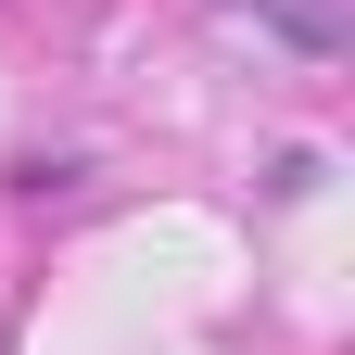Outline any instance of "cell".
Listing matches in <instances>:
<instances>
[{
	"instance_id": "6da1fadb",
	"label": "cell",
	"mask_w": 355,
	"mask_h": 355,
	"mask_svg": "<svg viewBox=\"0 0 355 355\" xmlns=\"http://www.w3.org/2000/svg\"><path fill=\"white\" fill-rule=\"evenodd\" d=\"M279 26V38H304V51H330V38H343V13H330V0H229V26Z\"/></svg>"
}]
</instances>
